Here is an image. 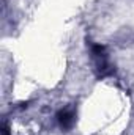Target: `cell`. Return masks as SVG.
Listing matches in <instances>:
<instances>
[{
  "mask_svg": "<svg viewBox=\"0 0 134 135\" xmlns=\"http://www.w3.org/2000/svg\"><path fill=\"white\" fill-rule=\"evenodd\" d=\"M57 123L63 131H69L76 123V110L74 107H65L57 113Z\"/></svg>",
  "mask_w": 134,
  "mask_h": 135,
  "instance_id": "obj_1",
  "label": "cell"
}]
</instances>
